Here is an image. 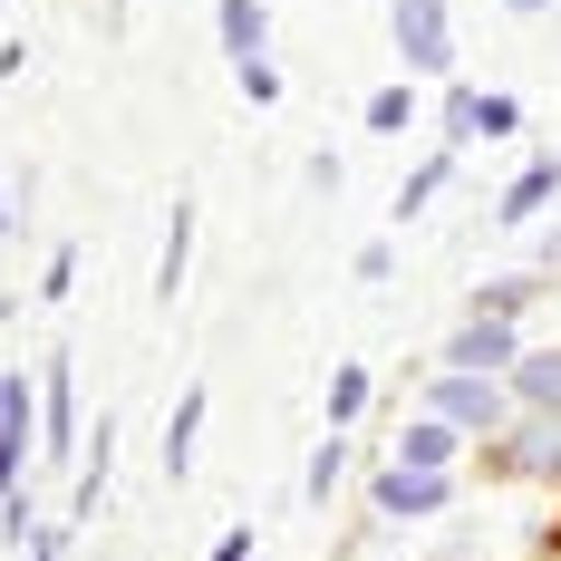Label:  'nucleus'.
Masks as SVG:
<instances>
[{
    "mask_svg": "<svg viewBox=\"0 0 561 561\" xmlns=\"http://www.w3.org/2000/svg\"><path fill=\"white\" fill-rule=\"evenodd\" d=\"M426 397H436V416H446V426H474V436H494V426H504V388H484L474 368H446Z\"/></svg>",
    "mask_w": 561,
    "mask_h": 561,
    "instance_id": "nucleus-1",
    "label": "nucleus"
},
{
    "mask_svg": "<svg viewBox=\"0 0 561 561\" xmlns=\"http://www.w3.org/2000/svg\"><path fill=\"white\" fill-rule=\"evenodd\" d=\"M397 49H407V68H446L455 58V30H446V0H397Z\"/></svg>",
    "mask_w": 561,
    "mask_h": 561,
    "instance_id": "nucleus-2",
    "label": "nucleus"
},
{
    "mask_svg": "<svg viewBox=\"0 0 561 561\" xmlns=\"http://www.w3.org/2000/svg\"><path fill=\"white\" fill-rule=\"evenodd\" d=\"M504 474H561V407H533L504 436Z\"/></svg>",
    "mask_w": 561,
    "mask_h": 561,
    "instance_id": "nucleus-3",
    "label": "nucleus"
},
{
    "mask_svg": "<svg viewBox=\"0 0 561 561\" xmlns=\"http://www.w3.org/2000/svg\"><path fill=\"white\" fill-rule=\"evenodd\" d=\"M455 368H474V378L513 368V330L504 320H465V330H455Z\"/></svg>",
    "mask_w": 561,
    "mask_h": 561,
    "instance_id": "nucleus-4",
    "label": "nucleus"
},
{
    "mask_svg": "<svg viewBox=\"0 0 561 561\" xmlns=\"http://www.w3.org/2000/svg\"><path fill=\"white\" fill-rule=\"evenodd\" d=\"M378 504H388V513H436V504H446V474L388 465V474H378Z\"/></svg>",
    "mask_w": 561,
    "mask_h": 561,
    "instance_id": "nucleus-5",
    "label": "nucleus"
},
{
    "mask_svg": "<svg viewBox=\"0 0 561 561\" xmlns=\"http://www.w3.org/2000/svg\"><path fill=\"white\" fill-rule=\"evenodd\" d=\"M446 126H455V146H465V136H504V126H513V98H474V88H455Z\"/></svg>",
    "mask_w": 561,
    "mask_h": 561,
    "instance_id": "nucleus-6",
    "label": "nucleus"
},
{
    "mask_svg": "<svg viewBox=\"0 0 561 561\" xmlns=\"http://www.w3.org/2000/svg\"><path fill=\"white\" fill-rule=\"evenodd\" d=\"M184 262H194V204H174L165 224V262H156V300L174 310V290H184Z\"/></svg>",
    "mask_w": 561,
    "mask_h": 561,
    "instance_id": "nucleus-7",
    "label": "nucleus"
},
{
    "mask_svg": "<svg viewBox=\"0 0 561 561\" xmlns=\"http://www.w3.org/2000/svg\"><path fill=\"white\" fill-rule=\"evenodd\" d=\"M446 455H455V426H446V416H426V426L397 436V465H416V474H446Z\"/></svg>",
    "mask_w": 561,
    "mask_h": 561,
    "instance_id": "nucleus-8",
    "label": "nucleus"
},
{
    "mask_svg": "<svg viewBox=\"0 0 561 561\" xmlns=\"http://www.w3.org/2000/svg\"><path fill=\"white\" fill-rule=\"evenodd\" d=\"M214 20H224V49L232 58H262V30H272L262 0H214Z\"/></svg>",
    "mask_w": 561,
    "mask_h": 561,
    "instance_id": "nucleus-9",
    "label": "nucleus"
},
{
    "mask_svg": "<svg viewBox=\"0 0 561 561\" xmlns=\"http://www.w3.org/2000/svg\"><path fill=\"white\" fill-rule=\"evenodd\" d=\"M194 426H204V388L174 397V426H165V474H184L194 465Z\"/></svg>",
    "mask_w": 561,
    "mask_h": 561,
    "instance_id": "nucleus-10",
    "label": "nucleus"
},
{
    "mask_svg": "<svg viewBox=\"0 0 561 561\" xmlns=\"http://www.w3.org/2000/svg\"><path fill=\"white\" fill-rule=\"evenodd\" d=\"M513 388L533 397V407H561V348H533V358H513Z\"/></svg>",
    "mask_w": 561,
    "mask_h": 561,
    "instance_id": "nucleus-11",
    "label": "nucleus"
},
{
    "mask_svg": "<svg viewBox=\"0 0 561 561\" xmlns=\"http://www.w3.org/2000/svg\"><path fill=\"white\" fill-rule=\"evenodd\" d=\"M78 426V397H68V358H49V446H68Z\"/></svg>",
    "mask_w": 561,
    "mask_h": 561,
    "instance_id": "nucleus-12",
    "label": "nucleus"
},
{
    "mask_svg": "<svg viewBox=\"0 0 561 561\" xmlns=\"http://www.w3.org/2000/svg\"><path fill=\"white\" fill-rule=\"evenodd\" d=\"M232 88H242L252 107H272V98H280V68H272V58H232Z\"/></svg>",
    "mask_w": 561,
    "mask_h": 561,
    "instance_id": "nucleus-13",
    "label": "nucleus"
},
{
    "mask_svg": "<svg viewBox=\"0 0 561 561\" xmlns=\"http://www.w3.org/2000/svg\"><path fill=\"white\" fill-rule=\"evenodd\" d=\"M552 184H561V165H533V174H523V184L504 194V224H523V214H533V204H542Z\"/></svg>",
    "mask_w": 561,
    "mask_h": 561,
    "instance_id": "nucleus-14",
    "label": "nucleus"
},
{
    "mask_svg": "<svg viewBox=\"0 0 561 561\" xmlns=\"http://www.w3.org/2000/svg\"><path fill=\"white\" fill-rule=\"evenodd\" d=\"M446 174H455V156H426V165L407 174V194H397V214H416V204H426V194H436Z\"/></svg>",
    "mask_w": 561,
    "mask_h": 561,
    "instance_id": "nucleus-15",
    "label": "nucleus"
},
{
    "mask_svg": "<svg viewBox=\"0 0 561 561\" xmlns=\"http://www.w3.org/2000/svg\"><path fill=\"white\" fill-rule=\"evenodd\" d=\"M407 116H416V98H407V88H378V98H368V126H378V136H397Z\"/></svg>",
    "mask_w": 561,
    "mask_h": 561,
    "instance_id": "nucleus-16",
    "label": "nucleus"
},
{
    "mask_svg": "<svg viewBox=\"0 0 561 561\" xmlns=\"http://www.w3.org/2000/svg\"><path fill=\"white\" fill-rule=\"evenodd\" d=\"M368 407V368H339L330 378V416H358Z\"/></svg>",
    "mask_w": 561,
    "mask_h": 561,
    "instance_id": "nucleus-17",
    "label": "nucleus"
},
{
    "mask_svg": "<svg viewBox=\"0 0 561 561\" xmlns=\"http://www.w3.org/2000/svg\"><path fill=\"white\" fill-rule=\"evenodd\" d=\"M339 465H348V446H339V436H330V446L310 455V504H330V484H339Z\"/></svg>",
    "mask_w": 561,
    "mask_h": 561,
    "instance_id": "nucleus-18",
    "label": "nucleus"
},
{
    "mask_svg": "<svg viewBox=\"0 0 561 561\" xmlns=\"http://www.w3.org/2000/svg\"><path fill=\"white\" fill-rule=\"evenodd\" d=\"M214 561H252V533H224V542H214Z\"/></svg>",
    "mask_w": 561,
    "mask_h": 561,
    "instance_id": "nucleus-19",
    "label": "nucleus"
},
{
    "mask_svg": "<svg viewBox=\"0 0 561 561\" xmlns=\"http://www.w3.org/2000/svg\"><path fill=\"white\" fill-rule=\"evenodd\" d=\"M504 10H552V0H504Z\"/></svg>",
    "mask_w": 561,
    "mask_h": 561,
    "instance_id": "nucleus-20",
    "label": "nucleus"
},
{
    "mask_svg": "<svg viewBox=\"0 0 561 561\" xmlns=\"http://www.w3.org/2000/svg\"><path fill=\"white\" fill-rule=\"evenodd\" d=\"M0 232H10V204H0Z\"/></svg>",
    "mask_w": 561,
    "mask_h": 561,
    "instance_id": "nucleus-21",
    "label": "nucleus"
}]
</instances>
